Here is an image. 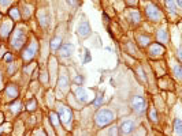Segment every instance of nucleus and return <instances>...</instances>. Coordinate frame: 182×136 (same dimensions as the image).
<instances>
[{"mask_svg": "<svg viewBox=\"0 0 182 136\" xmlns=\"http://www.w3.org/2000/svg\"><path fill=\"white\" fill-rule=\"evenodd\" d=\"M137 72H138V74H140V76H141V80H142V82H145V75H144L142 68H141V67H138V69H137Z\"/></svg>", "mask_w": 182, "mask_h": 136, "instance_id": "nucleus-32", "label": "nucleus"}, {"mask_svg": "<svg viewBox=\"0 0 182 136\" xmlns=\"http://www.w3.org/2000/svg\"><path fill=\"white\" fill-rule=\"evenodd\" d=\"M101 101H103V93H99L97 95H96V99L93 101V106H100V103H101Z\"/></svg>", "mask_w": 182, "mask_h": 136, "instance_id": "nucleus-20", "label": "nucleus"}, {"mask_svg": "<svg viewBox=\"0 0 182 136\" xmlns=\"http://www.w3.org/2000/svg\"><path fill=\"white\" fill-rule=\"evenodd\" d=\"M137 40H138V42H140V45H142V46H146L149 44V37L148 36H142V34H140V36H137Z\"/></svg>", "mask_w": 182, "mask_h": 136, "instance_id": "nucleus-18", "label": "nucleus"}, {"mask_svg": "<svg viewBox=\"0 0 182 136\" xmlns=\"http://www.w3.org/2000/svg\"><path fill=\"white\" fill-rule=\"evenodd\" d=\"M75 95H77V99H78L81 103L88 102V94H86V90H84V87H77L75 88Z\"/></svg>", "mask_w": 182, "mask_h": 136, "instance_id": "nucleus-10", "label": "nucleus"}, {"mask_svg": "<svg viewBox=\"0 0 182 136\" xmlns=\"http://www.w3.org/2000/svg\"><path fill=\"white\" fill-rule=\"evenodd\" d=\"M78 34L82 38H86V37L91 34V26H89V22L86 21L85 18L79 22V25H78Z\"/></svg>", "mask_w": 182, "mask_h": 136, "instance_id": "nucleus-7", "label": "nucleus"}, {"mask_svg": "<svg viewBox=\"0 0 182 136\" xmlns=\"http://www.w3.org/2000/svg\"><path fill=\"white\" fill-rule=\"evenodd\" d=\"M74 82L77 84H82V82H84V76H81V75H78V76L74 78Z\"/></svg>", "mask_w": 182, "mask_h": 136, "instance_id": "nucleus-30", "label": "nucleus"}, {"mask_svg": "<svg viewBox=\"0 0 182 136\" xmlns=\"http://www.w3.org/2000/svg\"><path fill=\"white\" fill-rule=\"evenodd\" d=\"M36 50H37V44L36 42H33L29 48L25 49L23 55H22V57H23L25 61H30V60L34 57V55H36Z\"/></svg>", "mask_w": 182, "mask_h": 136, "instance_id": "nucleus-8", "label": "nucleus"}, {"mask_svg": "<svg viewBox=\"0 0 182 136\" xmlns=\"http://www.w3.org/2000/svg\"><path fill=\"white\" fill-rule=\"evenodd\" d=\"M91 61V55H89V50L85 49V59H84V63H89Z\"/></svg>", "mask_w": 182, "mask_h": 136, "instance_id": "nucleus-31", "label": "nucleus"}, {"mask_svg": "<svg viewBox=\"0 0 182 136\" xmlns=\"http://www.w3.org/2000/svg\"><path fill=\"white\" fill-rule=\"evenodd\" d=\"M57 116H59L60 121H62L63 124H70V120H71L73 113L67 106L59 105V107H57Z\"/></svg>", "mask_w": 182, "mask_h": 136, "instance_id": "nucleus-2", "label": "nucleus"}, {"mask_svg": "<svg viewBox=\"0 0 182 136\" xmlns=\"http://www.w3.org/2000/svg\"><path fill=\"white\" fill-rule=\"evenodd\" d=\"M156 37H158V41L162 44H166L168 41V36H167V31L164 29H160L158 31V34H156Z\"/></svg>", "mask_w": 182, "mask_h": 136, "instance_id": "nucleus-14", "label": "nucleus"}, {"mask_svg": "<svg viewBox=\"0 0 182 136\" xmlns=\"http://www.w3.org/2000/svg\"><path fill=\"white\" fill-rule=\"evenodd\" d=\"M174 72H175V76L180 79L182 76V69H181V65H175L174 67Z\"/></svg>", "mask_w": 182, "mask_h": 136, "instance_id": "nucleus-27", "label": "nucleus"}, {"mask_svg": "<svg viewBox=\"0 0 182 136\" xmlns=\"http://www.w3.org/2000/svg\"><path fill=\"white\" fill-rule=\"evenodd\" d=\"M136 136H138V135H136Z\"/></svg>", "mask_w": 182, "mask_h": 136, "instance_id": "nucleus-36", "label": "nucleus"}, {"mask_svg": "<svg viewBox=\"0 0 182 136\" xmlns=\"http://www.w3.org/2000/svg\"><path fill=\"white\" fill-rule=\"evenodd\" d=\"M6 95H7L8 99H14V98L18 97V88L15 87V84H10V86L6 87Z\"/></svg>", "mask_w": 182, "mask_h": 136, "instance_id": "nucleus-11", "label": "nucleus"}, {"mask_svg": "<svg viewBox=\"0 0 182 136\" xmlns=\"http://www.w3.org/2000/svg\"><path fill=\"white\" fill-rule=\"evenodd\" d=\"M132 107L133 110L136 113H138V115H141L144 110L146 109V103H145V99L141 97V95H136L133 98L132 101Z\"/></svg>", "mask_w": 182, "mask_h": 136, "instance_id": "nucleus-3", "label": "nucleus"}, {"mask_svg": "<svg viewBox=\"0 0 182 136\" xmlns=\"http://www.w3.org/2000/svg\"><path fill=\"white\" fill-rule=\"evenodd\" d=\"M60 46H62V37H59V36L53 37L52 41H51V49H52V50H57Z\"/></svg>", "mask_w": 182, "mask_h": 136, "instance_id": "nucleus-15", "label": "nucleus"}, {"mask_svg": "<svg viewBox=\"0 0 182 136\" xmlns=\"http://www.w3.org/2000/svg\"><path fill=\"white\" fill-rule=\"evenodd\" d=\"M59 88L62 91H67V88H69V78H67L65 72H62V75L59 78Z\"/></svg>", "mask_w": 182, "mask_h": 136, "instance_id": "nucleus-12", "label": "nucleus"}, {"mask_svg": "<svg viewBox=\"0 0 182 136\" xmlns=\"http://www.w3.org/2000/svg\"><path fill=\"white\" fill-rule=\"evenodd\" d=\"M166 6H167L168 10H170L172 14H175V3L174 2H166Z\"/></svg>", "mask_w": 182, "mask_h": 136, "instance_id": "nucleus-26", "label": "nucleus"}, {"mask_svg": "<svg viewBox=\"0 0 182 136\" xmlns=\"http://www.w3.org/2000/svg\"><path fill=\"white\" fill-rule=\"evenodd\" d=\"M11 110L14 113H18L19 110H21V102H19V101H17V102H12L11 103Z\"/></svg>", "mask_w": 182, "mask_h": 136, "instance_id": "nucleus-23", "label": "nucleus"}, {"mask_svg": "<svg viewBox=\"0 0 182 136\" xmlns=\"http://www.w3.org/2000/svg\"><path fill=\"white\" fill-rule=\"evenodd\" d=\"M118 129H121V134H122V135L127 136V135L132 134L134 129H136V122H134L133 120H125Z\"/></svg>", "mask_w": 182, "mask_h": 136, "instance_id": "nucleus-5", "label": "nucleus"}, {"mask_svg": "<svg viewBox=\"0 0 182 136\" xmlns=\"http://www.w3.org/2000/svg\"><path fill=\"white\" fill-rule=\"evenodd\" d=\"M25 40H26V37H25L23 30L15 31V36H14V38H12V46H14V49H21L22 45L25 44Z\"/></svg>", "mask_w": 182, "mask_h": 136, "instance_id": "nucleus-6", "label": "nucleus"}, {"mask_svg": "<svg viewBox=\"0 0 182 136\" xmlns=\"http://www.w3.org/2000/svg\"><path fill=\"white\" fill-rule=\"evenodd\" d=\"M10 15H11L14 19H19V17H21V15H19L18 8H11V10H10Z\"/></svg>", "mask_w": 182, "mask_h": 136, "instance_id": "nucleus-25", "label": "nucleus"}, {"mask_svg": "<svg viewBox=\"0 0 182 136\" xmlns=\"http://www.w3.org/2000/svg\"><path fill=\"white\" fill-rule=\"evenodd\" d=\"M151 120L152 121H158V113H156V110L155 109H151Z\"/></svg>", "mask_w": 182, "mask_h": 136, "instance_id": "nucleus-29", "label": "nucleus"}, {"mask_svg": "<svg viewBox=\"0 0 182 136\" xmlns=\"http://www.w3.org/2000/svg\"><path fill=\"white\" fill-rule=\"evenodd\" d=\"M11 33V23H3L2 29H0V34L2 37H7Z\"/></svg>", "mask_w": 182, "mask_h": 136, "instance_id": "nucleus-16", "label": "nucleus"}, {"mask_svg": "<svg viewBox=\"0 0 182 136\" xmlns=\"http://www.w3.org/2000/svg\"><path fill=\"white\" fill-rule=\"evenodd\" d=\"M164 53V48L160 45V44H155V45L151 46V55L152 56H160Z\"/></svg>", "mask_w": 182, "mask_h": 136, "instance_id": "nucleus-13", "label": "nucleus"}, {"mask_svg": "<svg viewBox=\"0 0 182 136\" xmlns=\"http://www.w3.org/2000/svg\"><path fill=\"white\" fill-rule=\"evenodd\" d=\"M175 131H177L178 136L182 135V125H181V120H180V119L175 120Z\"/></svg>", "mask_w": 182, "mask_h": 136, "instance_id": "nucleus-21", "label": "nucleus"}, {"mask_svg": "<svg viewBox=\"0 0 182 136\" xmlns=\"http://www.w3.org/2000/svg\"><path fill=\"white\" fill-rule=\"evenodd\" d=\"M145 12H146V17H148L149 19H152V21H160L163 18L162 11L159 10L156 6H153V4H148V6H146Z\"/></svg>", "mask_w": 182, "mask_h": 136, "instance_id": "nucleus-4", "label": "nucleus"}, {"mask_svg": "<svg viewBox=\"0 0 182 136\" xmlns=\"http://www.w3.org/2000/svg\"><path fill=\"white\" fill-rule=\"evenodd\" d=\"M0 6H10V2H0Z\"/></svg>", "mask_w": 182, "mask_h": 136, "instance_id": "nucleus-34", "label": "nucleus"}, {"mask_svg": "<svg viewBox=\"0 0 182 136\" xmlns=\"http://www.w3.org/2000/svg\"><path fill=\"white\" fill-rule=\"evenodd\" d=\"M38 21H40V25L43 27L48 26V15L45 12H40V14H38Z\"/></svg>", "mask_w": 182, "mask_h": 136, "instance_id": "nucleus-17", "label": "nucleus"}, {"mask_svg": "<svg viewBox=\"0 0 182 136\" xmlns=\"http://www.w3.org/2000/svg\"><path fill=\"white\" fill-rule=\"evenodd\" d=\"M73 53H74V45H71V44H65V45H62L59 49L60 57H69Z\"/></svg>", "mask_w": 182, "mask_h": 136, "instance_id": "nucleus-9", "label": "nucleus"}, {"mask_svg": "<svg viewBox=\"0 0 182 136\" xmlns=\"http://www.w3.org/2000/svg\"><path fill=\"white\" fill-rule=\"evenodd\" d=\"M36 106H37L36 99H30V102H28V105H26V109L30 110V112H33V110L36 109Z\"/></svg>", "mask_w": 182, "mask_h": 136, "instance_id": "nucleus-22", "label": "nucleus"}, {"mask_svg": "<svg viewBox=\"0 0 182 136\" xmlns=\"http://www.w3.org/2000/svg\"><path fill=\"white\" fill-rule=\"evenodd\" d=\"M127 4H130V6H136L137 3H136V2H127Z\"/></svg>", "mask_w": 182, "mask_h": 136, "instance_id": "nucleus-35", "label": "nucleus"}, {"mask_svg": "<svg viewBox=\"0 0 182 136\" xmlns=\"http://www.w3.org/2000/svg\"><path fill=\"white\" fill-rule=\"evenodd\" d=\"M115 119V115L111 109H100L97 113L95 115V121L99 126H105L108 125L110 122H112Z\"/></svg>", "mask_w": 182, "mask_h": 136, "instance_id": "nucleus-1", "label": "nucleus"}, {"mask_svg": "<svg viewBox=\"0 0 182 136\" xmlns=\"http://www.w3.org/2000/svg\"><path fill=\"white\" fill-rule=\"evenodd\" d=\"M108 135L110 136H119V132H118V126L114 125L110 128V131H108Z\"/></svg>", "mask_w": 182, "mask_h": 136, "instance_id": "nucleus-24", "label": "nucleus"}, {"mask_svg": "<svg viewBox=\"0 0 182 136\" xmlns=\"http://www.w3.org/2000/svg\"><path fill=\"white\" fill-rule=\"evenodd\" d=\"M4 60H6V61H8V63H10V61H11V60H12V56L10 55V53H7V55L4 56Z\"/></svg>", "mask_w": 182, "mask_h": 136, "instance_id": "nucleus-33", "label": "nucleus"}, {"mask_svg": "<svg viewBox=\"0 0 182 136\" xmlns=\"http://www.w3.org/2000/svg\"><path fill=\"white\" fill-rule=\"evenodd\" d=\"M132 19H133L134 23H138V22H140V14H138V12H136V11L132 12Z\"/></svg>", "mask_w": 182, "mask_h": 136, "instance_id": "nucleus-28", "label": "nucleus"}, {"mask_svg": "<svg viewBox=\"0 0 182 136\" xmlns=\"http://www.w3.org/2000/svg\"><path fill=\"white\" fill-rule=\"evenodd\" d=\"M49 120H51V122H52L55 126L59 125V116H57L56 113H51V115H49Z\"/></svg>", "mask_w": 182, "mask_h": 136, "instance_id": "nucleus-19", "label": "nucleus"}]
</instances>
